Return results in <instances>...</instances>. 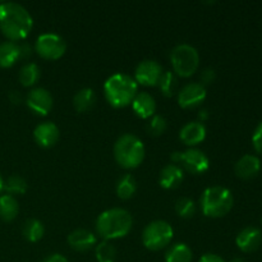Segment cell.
Listing matches in <instances>:
<instances>
[{
  "instance_id": "obj_29",
  "label": "cell",
  "mask_w": 262,
  "mask_h": 262,
  "mask_svg": "<svg viewBox=\"0 0 262 262\" xmlns=\"http://www.w3.org/2000/svg\"><path fill=\"white\" fill-rule=\"evenodd\" d=\"M97 262H114L117 257V248L110 241H102L95 250Z\"/></svg>"
},
{
  "instance_id": "obj_21",
  "label": "cell",
  "mask_w": 262,
  "mask_h": 262,
  "mask_svg": "<svg viewBox=\"0 0 262 262\" xmlns=\"http://www.w3.org/2000/svg\"><path fill=\"white\" fill-rule=\"evenodd\" d=\"M96 102V95L92 89H82L74 95L73 106L78 113L89 112Z\"/></svg>"
},
{
  "instance_id": "obj_14",
  "label": "cell",
  "mask_w": 262,
  "mask_h": 262,
  "mask_svg": "<svg viewBox=\"0 0 262 262\" xmlns=\"http://www.w3.org/2000/svg\"><path fill=\"white\" fill-rule=\"evenodd\" d=\"M59 128L53 122H43L38 124L33 130V137L37 145L41 147H51L55 145L59 140Z\"/></svg>"
},
{
  "instance_id": "obj_6",
  "label": "cell",
  "mask_w": 262,
  "mask_h": 262,
  "mask_svg": "<svg viewBox=\"0 0 262 262\" xmlns=\"http://www.w3.org/2000/svg\"><path fill=\"white\" fill-rule=\"evenodd\" d=\"M171 66L179 77H191L197 71L200 64L199 51L188 43L176 46L170 54Z\"/></svg>"
},
{
  "instance_id": "obj_18",
  "label": "cell",
  "mask_w": 262,
  "mask_h": 262,
  "mask_svg": "<svg viewBox=\"0 0 262 262\" xmlns=\"http://www.w3.org/2000/svg\"><path fill=\"white\" fill-rule=\"evenodd\" d=\"M184 174L181 166L176 165V164H169L161 169L160 176H159V183L163 188L174 189L181 186Z\"/></svg>"
},
{
  "instance_id": "obj_16",
  "label": "cell",
  "mask_w": 262,
  "mask_h": 262,
  "mask_svg": "<svg viewBox=\"0 0 262 262\" xmlns=\"http://www.w3.org/2000/svg\"><path fill=\"white\" fill-rule=\"evenodd\" d=\"M132 107L137 117L142 118V119H150L151 117L155 115L156 112L155 99L147 92H140L133 99Z\"/></svg>"
},
{
  "instance_id": "obj_33",
  "label": "cell",
  "mask_w": 262,
  "mask_h": 262,
  "mask_svg": "<svg viewBox=\"0 0 262 262\" xmlns=\"http://www.w3.org/2000/svg\"><path fill=\"white\" fill-rule=\"evenodd\" d=\"M252 143H253V147H255V150L262 155V122L260 123V125L256 128L255 133H253Z\"/></svg>"
},
{
  "instance_id": "obj_30",
  "label": "cell",
  "mask_w": 262,
  "mask_h": 262,
  "mask_svg": "<svg viewBox=\"0 0 262 262\" xmlns=\"http://www.w3.org/2000/svg\"><path fill=\"white\" fill-rule=\"evenodd\" d=\"M176 211L181 217L189 219L196 214V204L189 197H181L176 202Z\"/></svg>"
},
{
  "instance_id": "obj_3",
  "label": "cell",
  "mask_w": 262,
  "mask_h": 262,
  "mask_svg": "<svg viewBox=\"0 0 262 262\" xmlns=\"http://www.w3.org/2000/svg\"><path fill=\"white\" fill-rule=\"evenodd\" d=\"M138 84L128 74L115 73L105 81L104 94L107 102L114 107H124L132 104L138 94Z\"/></svg>"
},
{
  "instance_id": "obj_39",
  "label": "cell",
  "mask_w": 262,
  "mask_h": 262,
  "mask_svg": "<svg viewBox=\"0 0 262 262\" xmlns=\"http://www.w3.org/2000/svg\"><path fill=\"white\" fill-rule=\"evenodd\" d=\"M207 117H209V115H207V110H201V112H200L199 118L202 119V122H204L205 119H207Z\"/></svg>"
},
{
  "instance_id": "obj_36",
  "label": "cell",
  "mask_w": 262,
  "mask_h": 262,
  "mask_svg": "<svg viewBox=\"0 0 262 262\" xmlns=\"http://www.w3.org/2000/svg\"><path fill=\"white\" fill-rule=\"evenodd\" d=\"M200 262H225L220 256L214 255V253H206L200 258Z\"/></svg>"
},
{
  "instance_id": "obj_17",
  "label": "cell",
  "mask_w": 262,
  "mask_h": 262,
  "mask_svg": "<svg viewBox=\"0 0 262 262\" xmlns=\"http://www.w3.org/2000/svg\"><path fill=\"white\" fill-rule=\"evenodd\" d=\"M206 137V128L201 122H189L179 132V138L186 145L194 146L201 143Z\"/></svg>"
},
{
  "instance_id": "obj_9",
  "label": "cell",
  "mask_w": 262,
  "mask_h": 262,
  "mask_svg": "<svg viewBox=\"0 0 262 262\" xmlns=\"http://www.w3.org/2000/svg\"><path fill=\"white\" fill-rule=\"evenodd\" d=\"M163 68L155 60H143L135 71V81L143 86H158Z\"/></svg>"
},
{
  "instance_id": "obj_37",
  "label": "cell",
  "mask_w": 262,
  "mask_h": 262,
  "mask_svg": "<svg viewBox=\"0 0 262 262\" xmlns=\"http://www.w3.org/2000/svg\"><path fill=\"white\" fill-rule=\"evenodd\" d=\"M9 99L10 101L13 102V104H20L22 102V96H20V94L18 91H12L9 94Z\"/></svg>"
},
{
  "instance_id": "obj_19",
  "label": "cell",
  "mask_w": 262,
  "mask_h": 262,
  "mask_svg": "<svg viewBox=\"0 0 262 262\" xmlns=\"http://www.w3.org/2000/svg\"><path fill=\"white\" fill-rule=\"evenodd\" d=\"M68 243L74 251L86 252L96 245V237L86 229H76L68 235Z\"/></svg>"
},
{
  "instance_id": "obj_34",
  "label": "cell",
  "mask_w": 262,
  "mask_h": 262,
  "mask_svg": "<svg viewBox=\"0 0 262 262\" xmlns=\"http://www.w3.org/2000/svg\"><path fill=\"white\" fill-rule=\"evenodd\" d=\"M32 54V48H31L28 43H23V45H19V58L26 59L28 56H31Z\"/></svg>"
},
{
  "instance_id": "obj_26",
  "label": "cell",
  "mask_w": 262,
  "mask_h": 262,
  "mask_svg": "<svg viewBox=\"0 0 262 262\" xmlns=\"http://www.w3.org/2000/svg\"><path fill=\"white\" fill-rule=\"evenodd\" d=\"M19 82L22 86L31 87L40 79V68L35 63H27L20 68L19 71Z\"/></svg>"
},
{
  "instance_id": "obj_12",
  "label": "cell",
  "mask_w": 262,
  "mask_h": 262,
  "mask_svg": "<svg viewBox=\"0 0 262 262\" xmlns=\"http://www.w3.org/2000/svg\"><path fill=\"white\" fill-rule=\"evenodd\" d=\"M27 106L37 115H46L53 107V96L43 87H36L28 94Z\"/></svg>"
},
{
  "instance_id": "obj_32",
  "label": "cell",
  "mask_w": 262,
  "mask_h": 262,
  "mask_svg": "<svg viewBox=\"0 0 262 262\" xmlns=\"http://www.w3.org/2000/svg\"><path fill=\"white\" fill-rule=\"evenodd\" d=\"M200 78L202 81V86H206V84H211L214 83V81L216 79V73L212 68H206L201 72L200 74Z\"/></svg>"
},
{
  "instance_id": "obj_40",
  "label": "cell",
  "mask_w": 262,
  "mask_h": 262,
  "mask_svg": "<svg viewBox=\"0 0 262 262\" xmlns=\"http://www.w3.org/2000/svg\"><path fill=\"white\" fill-rule=\"evenodd\" d=\"M230 262H247L246 260H243V258H239V257H237V258H233L232 261Z\"/></svg>"
},
{
  "instance_id": "obj_28",
  "label": "cell",
  "mask_w": 262,
  "mask_h": 262,
  "mask_svg": "<svg viewBox=\"0 0 262 262\" xmlns=\"http://www.w3.org/2000/svg\"><path fill=\"white\" fill-rule=\"evenodd\" d=\"M3 189L8 192V194H23L27 191V182L23 177L18 176V174H13V176L8 177L7 181L3 184Z\"/></svg>"
},
{
  "instance_id": "obj_2",
  "label": "cell",
  "mask_w": 262,
  "mask_h": 262,
  "mask_svg": "<svg viewBox=\"0 0 262 262\" xmlns=\"http://www.w3.org/2000/svg\"><path fill=\"white\" fill-rule=\"evenodd\" d=\"M132 215L124 209H110L101 212L96 220V232L104 241L123 238L132 229Z\"/></svg>"
},
{
  "instance_id": "obj_25",
  "label": "cell",
  "mask_w": 262,
  "mask_h": 262,
  "mask_svg": "<svg viewBox=\"0 0 262 262\" xmlns=\"http://www.w3.org/2000/svg\"><path fill=\"white\" fill-rule=\"evenodd\" d=\"M137 191V182L130 174H125L118 181L117 194L122 200H129L135 196Z\"/></svg>"
},
{
  "instance_id": "obj_13",
  "label": "cell",
  "mask_w": 262,
  "mask_h": 262,
  "mask_svg": "<svg viewBox=\"0 0 262 262\" xmlns=\"http://www.w3.org/2000/svg\"><path fill=\"white\" fill-rule=\"evenodd\" d=\"M238 248L246 253L255 252L262 243V233L258 228L247 227L241 230L235 239Z\"/></svg>"
},
{
  "instance_id": "obj_41",
  "label": "cell",
  "mask_w": 262,
  "mask_h": 262,
  "mask_svg": "<svg viewBox=\"0 0 262 262\" xmlns=\"http://www.w3.org/2000/svg\"><path fill=\"white\" fill-rule=\"evenodd\" d=\"M3 184H4V181H3L2 176H0V192L3 191Z\"/></svg>"
},
{
  "instance_id": "obj_38",
  "label": "cell",
  "mask_w": 262,
  "mask_h": 262,
  "mask_svg": "<svg viewBox=\"0 0 262 262\" xmlns=\"http://www.w3.org/2000/svg\"><path fill=\"white\" fill-rule=\"evenodd\" d=\"M181 158H182V152L181 151H176V152H173L170 155V159L173 163H176V165L178 163H181Z\"/></svg>"
},
{
  "instance_id": "obj_1",
  "label": "cell",
  "mask_w": 262,
  "mask_h": 262,
  "mask_svg": "<svg viewBox=\"0 0 262 262\" xmlns=\"http://www.w3.org/2000/svg\"><path fill=\"white\" fill-rule=\"evenodd\" d=\"M33 19L28 10L17 3L0 4V31L10 41H19L30 35Z\"/></svg>"
},
{
  "instance_id": "obj_15",
  "label": "cell",
  "mask_w": 262,
  "mask_h": 262,
  "mask_svg": "<svg viewBox=\"0 0 262 262\" xmlns=\"http://www.w3.org/2000/svg\"><path fill=\"white\" fill-rule=\"evenodd\" d=\"M261 170V161L255 155H245L235 163L234 171L241 179L255 178Z\"/></svg>"
},
{
  "instance_id": "obj_10",
  "label": "cell",
  "mask_w": 262,
  "mask_h": 262,
  "mask_svg": "<svg viewBox=\"0 0 262 262\" xmlns=\"http://www.w3.org/2000/svg\"><path fill=\"white\" fill-rule=\"evenodd\" d=\"M206 99V87L201 83H188L178 91V104L183 109H192Z\"/></svg>"
},
{
  "instance_id": "obj_35",
  "label": "cell",
  "mask_w": 262,
  "mask_h": 262,
  "mask_svg": "<svg viewBox=\"0 0 262 262\" xmlns=\"http://www.w3.org/2000/svg\"><path fill=\"white\" fill-rule=\"evenodd\" d=\"M42 262H68V260H67L66 256L60 255V253H53V255L43 258Z\"/></svg>"
},
{
  "instance_id": "obj_8",
  "label": "cell",
  "mask_w": 262,
  "mask_h": 262,
  "mask_svg": "<svg viewBox=\"0 0 262 262\" xmlns=\"http://www.w3.org/2000/svg\"><path fill=\"white\" fill-rule=\"evenodd\" d=\"M67 50V42L56 33H42L37 37L35 51L43 59L56 60L61 58Z\"/></svg>"
},
{
  "instance_id": "obj_4",
  "label": "cell",
  "mask_w": 262,
  "mask_h": 262,
  "mask_svg": "<svg viewBox=\"0 0 262 262\" xmlns=\"http://www.w3.org/2000/svg\"><path fill=\"white\" fill-rule=\"evenodd\" d=\"M145 146L135 135H123L114 145V158L117 163L124 169H135L145 159Z\"/></svg>"
},
{
  "instance_id": "obj_22",
  "label": "cell",
  "mask_w": 262,
  "mask_h": 262,
  "mask_svg": "<svg viewBox=\"0 0 262 262\" xmlns=\"http://www.w3.org/2000/svg\"><path fill=\"white\" fill-rule=\"evenodd\" d=\"M19 211L18 201L10 194H4L0 197V217L4 222H12L15 219Z\"/></svg>"
},
{
  "instance_id": "obj_20",
  "label": "cell",
  "mask_w": 262,
  "mask_h": 262,
  "mask_svg": "<svg viewBox=\"0 0 262 262\" xmlns=\"http://www.w3.org/2000/svg\"><path fill=\"white\" fill-rule=\"evenodd\" d=\"M19 58V45L13 41H5L0 43V67L9 68L14 66Z\"/></svg>"
},
{
  "instance_id": "obj_24",
  "label": "cell",
  "mask_w": 262,
  "mask_h": 262,
  "mask_svg": "<svg viewBox=\"0 0 262 262\" xmlns=\"http://www.w3.org/2000/svg\"><path fill=\"white\" fill-rule=\"evenodd\" d=\"M192 250L184 243H177L171 246L165 253L166 262H191L192 261Z\"/></svg>"
},
{
  "instance_id": "obj_11",
  "label": "cell",
  "mask_w": 262,
  "mask_h": 262,
  "mask_svg": "<svg viewBox=\"0 0 262 262\" xmlns=\"http://www.w3.org/2000/svg\"><path fill=\"white\" fill-rule=\"evenodd\" d=\"M181 164L186 170L192 174H201L209 169V158L199 148H189L182 152Z\"/></svg>"
},
{
  "instance_id": "obj_7",
  "label": "cell",
  "mask_w": 262,
  "mask_h": 262,
  "mask_svg": "<svg viewBox=\"0 0 262 262\" xmlns=\"http://www.w3.org/2000/svg\"><path fill=\"white\" fill-rule=\"evenodd\" d=\"M174 235V230L169 223L155 220L146 225L142 233V242L147 250L160 251L169 246Z\"/></svg>"
},
{
  "instance_id": "obj_27",
  "label": "cell",
  "mask_w": 262,
  "mask_h": 262,
  "mask_svg": "<svg viewBox=\"0 0 262 262\" xmlns=\"http://www.w3.org/2000/svg\"><path fill=\"white\" fill-rule=\"evenodd\" d=\"M159 89L163 92L164 96L171 97L177 91H178V78H177L176 73L168 71L163 72L160 79L158 83Z\"/></svg>"
},
{
  "instance_id": "obj_31",
  "label": "cell",
  "mask_w": 262,
  "mask_h": 262,
  "mask_svg": "<svg viewBox=\"0 0 262 262\" xmlns=\"http://www.w3.org/2000/svg\"><path fill=\"white\" fill-rule=\"evenodd\" d=\"M166 127H168V123H166V119L161 115H154V117L150 118L147 125V132L152 136H160L163 135L166 130Z\"/></svg>"
},
{
  "instance_id": "obj_23",
  "label": "cell",
  "mask_w": 262,
  "mask_h": 262,
  "mask_svg": "<svg viewBox=\"0 0 262 262\" xmlns=\"http://www.w3.org/2000/svg\"><path fill=\"white\" fill-rule=\"evenodd\" d=\"M22 234L28 242H38L45 234V227L40 220L28 219L23 224Z\"/></svg>"
},
{
  "instance_id": "obj_5",
  "label": "cell",
  "mask_w": 262,
  "mask_h": 262,
  "mask_svg": "<svg viewBox=\"0 0 262 262\" xmlns=\"http://www.w3.org/2000/svg\"><path fill=\"white\" fill-rule=\"evenodd\" d=\"M234 200L229 189L224 187H210L201 197V209L205 216L223 217L232 210Z\"/></svg>"
}]
</instances>
